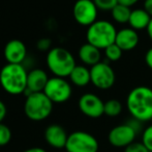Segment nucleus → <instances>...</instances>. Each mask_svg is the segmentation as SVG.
Returning <instances> with one entry per match:
<instances>
[{"label": "nucleus", "mask_w": 152, "mask_h": 152, "mask_svg": "<svg viewBox=\"0 0 152 152\" xmlns=\"http://www.w3.org/2000/svg\"><path fill=\"white\" fill-rule=\"evenodd\" d=\"M99 145L93 134L78 130L68 134L65 151L67 152H97Z\"/></svg>", "instance_id": "nucleus-6"}, {"label": "nucleus", "mask_w": 152, "mask_h": 152, "mask_svg": "<svg viewBox=\"0 0 152 152\" xmlns=\"http://www.w3.org/2000/svg\"><path fill=\"white\" fill-rule=\"evenodd\" d=\"M64 152H67V151H64Z\"/></svg>", "instance_id": "nucleus-32"}, {"label": "nucleus", "mask_w": 152, "mask_h": 152, "mask_svg": "<svg viewBox=\"0 0 152 152\" xmlns=\"http://www.w3.org/2000/svg\"><path fill=\"white\" fill-rule=\"evenodd\" d=\"M3 55L6 64H20V65H22V63L27 56L26 45L18 39L8 41L4 46Z\"/></svg>", "instance_id": "nucleus-12"}, {"label": "nucleus", "mask_w": 152, "mask_h": 152, "mask_svg": "<svg viewBox=\"0 0 152 152\" xmlns=\"http://www.w3.org/2000/svg\"><path fill=\"white\" fill-rule=\"evenodd\" d=\"M50 77L48 76L45 70L35 68L28 72L27 75V90L26 96L30 93H38L44 92L47 83H48Z\"/></svg>", "instance_id": "nucleus-14"}, {"label": "nucleus", "mask_w": 152, "mask_h": 152, "mask_svg": "<svg viewBox=\"0 0 152 152\" xmlns=\"http://www.w3.org/2000/svg\"><path fill=\"white\" fill-rule=\"evenodd\" d=\"M93 2L98 10H104V12H108V10L111 12L118 4V0H93Z\"/></svg>", "instance_id": "nucleus-24"}, {"label": "nucleus", "mask_w": 152, "mask_h": 152, "mask_svg": "<svg viewBox=\"0 0 152 152\" xmlns=\"http://www.w3.org/2000/svg\"><path fill=\"white\" fill-rule=\"evenodd\" d=\"M139 35L137 30L132 29V27H125L117 31L115 43L122 49V51H132L138 46Z\"/></svg>", "instance_id": "nucleus-15"}, {"label": "nucleus", "mask_w": 152, "mask_h": 152, "mask_svg": "<svg viewBox=\"0 0 152 152\" xmlns=\"http://www.w3.org/2000/svg\"><path fill=\"white\" fill-rule=\"evenodd\" d=\"M28 72L20 64H6L0 70V85L10 95L26 93Z\"/></svg>", "instance_id": "nucleus-2"}, {"label": "nucleus", "mask_w": 152, "mask_h": 152, "mask_svg": "<svg viewBox=\"0 0 152 152\" xmlns=\"http://www.w3.org/2000/svg\"><path fill=\"white\" fill-rule=\"evenodd\" d=\"M140 0H118V3L123 4V5L127 6V7H132L134 4H137Z\"/></svg>", "instance_id": "nucleus-28"}, {"label": "nucleus", "mask_w": 152, "mask_h": 152, "mask_svg": "<svg viewBox=\"0 0 152 152\" xmlns=\"http://www.w3.org/2000/svg\"><path fill=\"white\" fill-rule=\"evenodd\" d=\"M6 114H7V108H6V105L4 104L3 101L0 100V123H2V121L4 120V118L6 117Z\"/></svg>", "instance_id": "nucleus-27"}, {"label": "nucleus", "mask_w": 152, "mask_h": 152, "mask_svg": "<svg viewBox=\"0 0 152 152\" xmlns=\"http://www.w3.org/2000/svg\"><path fill=\"white\" fill-rule=\"evenodd\" d=\"M111 14H112V18L114 19V21L116 23L125 24V23H128V21H129L132 10H130V7H127V6L123 5V4L118 3L111 10Z\"/></svg>", "instance_id": "nucleus-19"}, {"label": "nucleus", "mask_w": 152, "mask_h": 152, "mask_svg": "<svg viewBox=\"0 0 152 152\" xmlns=\"http://www.w3.org/2000/svg\"><path fill=\"white\" fill-rule=\"evenodd\" d=\"M23 152H47L44 148H40V147H32V148L26 149Z\"/></svg>", "instance_id": "nucleus-30"}, {"label": "nucleus", "mask_w": 152, "mask_h": 152, "mask_svg": "<svg viewBox=\"0 0 152 152\" xmlns=\"http://www.w3.org/2000/svg\"><path fill=\"white\" fill-rule=\"evenodd\" d=\"M78 106L83 115L91 119H97L104 115V102L93 93L83 94L79 99Z\"/></svg>", "instance_id": "nucleus-11"}, {"label": "nucleus", "mask_w": 152, "mask_h": 152, "mask_svg": "<svg viewBox=\"0 0 152 152\" xmlns=\"http://www.w3.org/2000/svg\"><path fill=\"white\" fill-rule=\"evenodd\" d=\"M143 8L148 13L149 16L152 18V0H145L144 1V7Z\"/></svg>", "instance_id": "nucleus-29"}, {"label": "nucleus", "mask_w": 152, "mask_h": 152, "mask_svg": "<svg viewBox=\"0 0 152 152\" xmlns=\"http://www.w3.org/2000/svg\"><path fill=\"white\" fill-rule=\"evenodd\" d=\"M137 134L138 132L127 122L113 127L108 134V141L115 148L124 149L136 141Z\"/></svg>", "instance_id": "nucleus-10"}, {"label": "nucleus", "mask_w": 152, "mask_h": 152, "mask_svg": "<svg viewBox=\"0 0 152 152\" xmlns=\"http://www.w3.org/2000/svg\"><path fill=\"white\" fill-rule=\"evenodd\" d=\"M124 152H149L148 149L144 146L142 142H136L132 143L128 145L126 148H124Z\"/></svg>", "instance_id": "nucleus-25"}, {"label": "nucleus", "mask_w": 152, "mask_h": 152, "mask_svg": "<svg viewBox=\"0 0 152 152\" xmlns=\"http://www.w3.org/2000/svg\"><path fill=\"white\" fill-rule=\"evenodd\" d=\"M145 63L148 66L149 69L152 70V47L148 49V51L145 54Z\"/></svg>", "instance_id": "nucleus-26"}, {"label": "nucleus", "mask_w": 152, "mask_h": 152, "mask_svg": "<svg viewBox=\"0 0 152 152\" xmlns=\"http://www.w3.org/2000/svg\"><path fill=\"white\" fill-rule=\"evenodd\" d=\"M44 93L53 103H64L72 97V85L63 77L53 76L49 79Z\"/></svg>", "instance_id": "nucleus-7"}, {"label": "nucleus", "mask_w": 152, "mask_h": 152, "mask_svg": "<svg viewBox=\"0 0 152 152\" xmlns=\"http://www.w3.org/2000/svg\"><path fill=\"white\" fill-rule=\"evenodd\" d=\"M70 82L79 87H84L91 82L90 69L85 65H77L68 76Z\"/></svg>", "instance_id": "nucleus-17"}, {"label": "nucleus", "mask_w": 152, "mask_h": 152, "mask_svg": "<svg viewBox=\"0 0 152 152\" xmlns=\"http://www.w3.org/2000/svg\"><path fill=\"white\" fill-rule=\"evenodd\" d=\"M78 56L80 59V61L84 64L85 66H92L98 64L102 57V52L100 49H98L97 47L93 46V45L86 43V44L82 45L79 49Z\"/></svg>", "instance_id": "nucleus-16"}, {"label": "nucleus", "mask_w": 152, "mask_h": 152, "mask_svg": "<svg viewBox=\"0 0 152 152\" xmlns=\"http://www.w3.org/2000/svg\"><path fill=\"white\" fill-rule=\"evenodd\" d=\"M12 140V131L10 127L3 123H0V147L6 146Z\"/></svg>", "instance_id": "nucleus-22"}, {"label": "nucleus", "mask_w": 152, "mask_h": 152, "mask_svg": "<svg viewBox=\"0 0 152 152\" xmlns=\"http://www.w3.org/2000/svg\"><path fill=\"white\" fill-rule=\"evenodd\" d=\"M53 102L44 92L30 93L26 96L24 113L29 120L34 122L44 121L50 117L53 110Z\"/></svg>", "instance_id": "nucleus-5"}, {"label": "nucleus", "mask_w": 152, "mask_h": 152, "mask_svg": "<svg viewBox=\"0 0 152 152\" xmlns=\"http://www.w3.org/2000/svg\"><path fill=\"white\" fill-rule=\"evenodd\" d=\"M144 146L148 149L149 152H152V124L144 128L142 132V141Z\"/></svg>", "instance_id": "nucleus-23"}, {"label": "nucleus", "mask_w": 152, "mask_h": 152, "mask_svg": "<svg viewBox=\"0 0 152 152\" xmlns=\"http://www.w3.org/2000/svg\"><path fill=\"white\" fill-rule=\"evenodd\" d=\"M68 134L66 130L58 124H51L45 130V140L48 145L55 149H65Z\"/></svg>", "instance_id": "nucleus-13"}, {"label": "nucleus", "mask_w": 152, "mask_h": 152, "mask_svg": "<svg viewBox=\"0 0 152 152\" xmlns=\"http://www.w3.org/2000/svg\"><path fill=\"white\" fill-rule=\"evenodd\" d=\"M98 8L93 0H77L72 7V16L78 24L89 27L97 20Z\"/></svg>", "instance_id": "nucleus-9"}, {"label": "nucleus", "mask_w": 152, "mask_h": 152, "mask_svg": "<svg viewBox=\"0 0 152 152\" xmlns=\"http://www.w3.org/2000/svg\"><path fill=\"white\" fill-rule=\"evenodd\" d=\"M151 19L152 18L144 8H136L132 10L128 24L129 27H132L134 30H142L148 27Z\"/></svg>", "instance_id": "nucleus-18"}, {"label": "nucleus", "mask_w": 152, "mask_h": 152, "mask_svg": "<svg viewBox=\"0 0 152 152\" xmlns=\"http://www.w3.org/2000/svg\"><path fill=\"white\" fill-rule=\"evenodd\" d=\"M146 30H147V35H148L149 39H150V40L152 41V19H151L150 23H149L148 27L146 28Z\"/></svg>", "instance_id": "nucleus-31"}, {"label": "nucleus", "mask_w": 152, "mask_h": 152, "mask_svg": "<svg viewBox=\"0 0 152 152\" xmlns=\"http://www.w3.org/2000/svg\"><path fill=\"white\" fill-rule=\"evenodd\" d=\"M117 29L114 24L107 20H96L87 28V43L97 47L98 49H106L114 44L117 36Z\"/></svg>", "instance_id": "nucleus-4"}, {"label": "nucleus", "mask_w": 152, "mask_h": 152, "mask_svg": "<svg viewBox=\"0 0 152 152\" xmlns=\"http://www.w3.org/2000/svg\"><path fill=\"white\" fill-rule=\"evenodd\" d=\"M126 106L132 118L145 123L152 120V89L145 85L136 87L128 93Z\"/></svg>", "instance_id": "nucleus-1"}, {"label": "nucleus", "mask_w": 152, "mask_h": 152, "mask_svg": "<svg viewBox=\"0 0 152 152\" xmlns=\"http://www.w3.org/2000/svg\"><path fill=\"white\" fill-rule=\"evenodd\" d=\"M122 53H123V51H122V49L116 44V43L110 45V46H108L104 49V55H106L107 59H108L109 62L119 61L122 56Z\"/></svg>", "instance_id": "nucleus-21"}, {"label": "nucleus", "mask_w": 152, "mask_h": 152, "mask_svg": "<svg viewBox=\"0 0 152 152\" xmlns=\"http://www.w3.org/2000/svg\"><path fill=\"white\" fill-rule=\"evenodd\" d=\"M121 112H122V104L117 99H110L104 102V114L106 116L114 118L120 115Z\"/></svg>", "instance_id": "nucleus-20"}, {"label": "nucleus", "mask_w": 152, "mask_h": 152, "mask_svg": "<svg viewBox=\"0 0 152 152\" xmlns=\"http://www.w3.org/2000/svg\"><path fill=\"white\" fill-rule=\"evenodd\" d=\"M91 83L99 90H109L114 85L116 76L113 68L106 62H99L90 68Z\"/></svg>", "instance_id": "nucleus-8"}, {"label": "nucleus", "mask_w": 152, "mask_h": 152, "mask_svg": "<svg viewBox=\"0 0 152 152\" xmlns=\"http://www.w3.org/2000/svg\"><path fill=\"white\" fill-rule=\"evenodd\" d=\"M48 69L54 76L66 78L77 66L74 55L63 47H53L46 57Z\"/></svg>", "instance_id": "nucleus-3"}]
</instances>
